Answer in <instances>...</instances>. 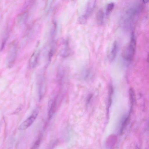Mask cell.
Returning a JSON list of instances; mask_svg holds the SVG:
<instances>
[{
    "label": "cell",
    "mask_w": 149,
    "mask_h": 149,
    "mask_svg": "<svg viewBox=\"0 0 149 149\" xmlns=\"http://www.w3.org/2000/svg\"><path fill=\"white\" fill-rule=\"evenodd\" d=\"M56 99H55L52 102L48 111L49 120L51 119L53 117L56 111Z\"/></svg>",
    "instance_id": "cell-8"
},
{
    "label": "cell",
    "mask_w": 149,
    "mask_h": 149,
    "mask_svg": "<svg viewBox=\"0 0 149 149\" xmlns=\"http://www.w3.org/2000/svg\"><path fill=\"white\" fill-rule=\"evenodd\" d=\"M17 46L16 41H14L9 44L6 57V64L9 68L15 64L17 54Z\"/></svg>",
    "instance_id": "cell-2"
},
{
    "label": "cell",
    "mask_w": 149,
    "mask_h": 149,
    "mask_svg": "<svg viewBox=\"0 0 149 149\" xmlns=\"http://www.w3.org/2000/svg\"><path fill=\"white\" fill-rule=\"evenodd\" d=\"M40 53V50L36 49L31 55L28 63L29 67L30 68H33L36 65L38 62Z\"/></svg>",
    "instance_id": "cell-5"
},
{
    "label": "cell",
    "mask_w": 149,
    "mask_h": 149,
    "mask_svg": "<svg viewBox=\"0 0 149 149\" xmlns=\"http://www.w3.org/2000/svg\"><path fill=\"white\" fill-rule=\"evenodd\" d=\"M130 113H129V115L126 118H125V119L122 122L121 127L120 130V135H121L123 133L124 129L129 121L130 116Z\"/></svg>",
    "instance_id": "cell-10"
},
{
    "label": "cell",
    "mask_w": 149,
    "mask_h": 149,
    "mask_svg": "<svg viewBox=\"0 0 149 149\" xmlns=\"http://www.w3.org/2000/svg\"><path fill=\"white\" fill-rule=\"evenodd\" d=\"M37 84L39 100H40L45 93L46 88L45 78L43 75L40 74L38 76Z\"/></svg>",
    "instance_id": "cell-3"
},
{
    "label": "cell",
    "mask_w": 149,
    "mask_h": 149,
    "mask_svg": "<svg viewBox=\"0 0 149 149\" xmlns=\"http://www.w3.org/2000/svg\"><path fill=\"white\" fill-rule=\"evenodd\" d=\"M118 49V45L117 41H115L111 49L109 55V60L112 62L115 60L116 56Z\"/></svg>",
    "instance_id": "cell-6"
},
{
    "label": "cell",
    "mask_w": 149,
    "mask_h": 149,
    "mask_svg": "<svg viewBox=\"0 0 149 149\" xmlns=\"http://www.w3.org/2000/svg\"><path fill=\"white\" fill-rule=\"evenodd\" d=\"M104 17V13L102 10H100L97 12L96 18L97 23L99 24H102L103 21Z\"/></svg>",
    "instance_id": "cell-11"
},
{
    "label": "cell",
    "mask_w": 149,
    "mask_h": 149,
    "mask_svg": "<svg viewBox=\"0 0 149 149\" xmlns=\"http://www.w3.org/2000/svg\"><path fill=\"white\" fill-rule=\"evenodd\" d=\"M87 21V16L85 15H82L79 17L78 19L79 22L81 24H85Z\"/></svg>",
    "instance_id": "cell-17"
},
{
    "label": "cell",
    "mask_w": 149,
    "mask_h": 149,
    "mask_svg": "<svg viewBox=\"0 0 149 149\" xmlns=\"http://www.w3.org/2000/svg\"><path fill=\"white\" fill-rule=\"evenodd\" d=\"M136 46V40L134 33L132 32L130 42L122 52V56L124 59L129 61L132 60L135 53Z\"/></svg>",
    "instance_id": "cell-1"
},
{
    "label": "cell",
    "mask_w": 149,
    "mask_h": 149,
    "mask_svg": "<svg viewBox=\"0 0 149 149\" xmlns=\"http://www.w3.org/2000/svg\"><path fill=\"white\" fill-rule=\"evenodd\" d=\"M41 135H40L38 137L37 140L35 142L33 146L32 149H37L39 147L40 144L41 142Z\"/></svg>",
    "instance_id": "cell-16"
},
{
    "label": "cell",
    "mask_w": 149,
    "mask_h": 149,
    "mask_svg": "<svg viewBox=\"0 0 149 149\" xmlns=\"http://www.w3.org/2000/svg\"><path fill=\"white\" fill-rule=\"evenodd\" d=\"M8 33L7 32L5 35L2 39L0 48V51H2L3 49L8 38Z\"/></svg>",
    "instance_id": "cell-14"
},
{
    "label": "cell",
    "mask_w": 149,
    "mask_h": 149,
    "mask_svg": "<svg viewBox=\"0 0 149 149\" xmlns=\"http://www.w3.org/2000/svg\"><path fill=\"white\" fill-rule=\"evenodd\" d=\"M70 53L68 41L66 40L65 41L63 47L61 50L60 54L62 56L65 57L69 55Z\"/></svg>",
    "instance_id": "cell-7"
},
{
    "label": "cell",
    "mask_w": 149,
    "mask_h": 149,
    "mask_svg": "<svg viewBox=\"0 0 149 149\" xmlns=\"http://www.w3.org/2000/svg\"><path fill=\"white\" fill-rule=\"evenodd\" d=\"M92 96V94L88 96L86 101V104H87L89 103Z\"/></svg>",
    "instance_id": "cell-19"
},
{
    "label": "cell",
    "mask_w": 149,
    "mask_h": 149,
    "mask_svg": "<svg viewBox=\"0 0 149 149\" xmlns=\"http://www.w3.org/2000/svg\"><path fill=\"white\" fill-rule=\"evenodd\" d=\"M116 137L115 135H111L109 136L108 138V139L107 140V146L109 145V147H111L113 146L116 142Z\"/></svg>",
    "instance_id": "cell-13"
},
{
    "label": "cell",
    "mask_w": 149,
    "mask_h": 149,
    "mask_svg": "<svg viewBox=\"0 0 149 149\" xmlns=\"http://www.w3.org/2000/svg\"><path fill=\"white\" fill-rule=\"evenodd\" d=\"M96 0H91L89 3L87 10V15L90 14L93 12L95 7Z\"/></svg>",
    "instance_id": "cell-12"
},
{
    "label": "cell",
    "mask_w": 149,
    "mask_h": 149,
    "mask_svg": "<svg viewBox=\"0 0 149 149\" xmlns=\"http://www.w3.org/2000/svg\"><path fill=\"white\" fill-rule=\"evenodd\" d=\"M143 1L144 3H146L148 2L149 0H143Z\"/></svg>",
    "instance_id": "cell-20"
},
{
    "label": "cell",
    "mask_w": 149,
    "mask_h": 149,
    "mask_svg": "<svg viewBox=\"0 0 149 149\" xmlns=\"http://www.w3.org/2000/svg\"><path fill=\"white\" fill-rule=\"evenodd\" d=\"M38 114L37 111H35L29 117L24 121L19 126L18 129L25 130L30 127L33 123Z\"/></svg>",
    "instance_id": "cell-4"
},
{
    "label": "cell",
    "mask_w": 149,
    "mask_h": 149,
    "mask_svg": "<svg viewBox=\"0 0 149 149\" xmlns=\"http://www.w3.org/2000/svg\"><path fill=\"white\" fill-rule=\"evenodd\" d=\"M129 92L131 105L129 112L131 113L132 111L133 107L135 102V95L134 90L132 88H130Z\"/></svg>",
    "instance_id": "cell-9"
},
{
    "label": "cell",
    "mask_w": 149,
    "mask_h": 149,
    "mask_svg": "<svg viewBox=\"0 0 149 149\" xmlns=\"http://www.w3.org/2000/svg\"><path fill=\"white\" fill-rule=\"evenodd\" d=\"M32 0H25L24 6V8L27 7L30 4Z\"/></svg>",
    "instance_id": "cell-18"
},
{
    "label": "cell",
    "mask_w": 149,
    "mask_h": 149,
    "mask_svg": "<svg viewBox=\"0 0 149 149\" xmlns=\"http://www.w3.org/2000/svg\"><path fill=\"white\" fill-rule=\"evenodd\" d=\"M114 4L113 3H109L107 6L106 10V14L107 15H109L113 10Z\"/></svg>",
    "instance_id": "cell-15"
}]
</instances>
